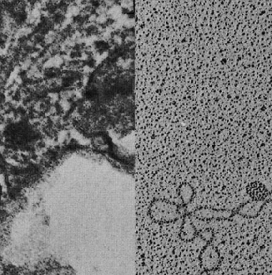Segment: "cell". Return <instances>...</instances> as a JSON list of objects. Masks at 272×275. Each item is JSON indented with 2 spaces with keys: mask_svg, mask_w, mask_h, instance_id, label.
Returning a JSON list of instances; mask_svg holds the SVG:
<instances>
[{
  "mask_svg": "<svg viewBox=\"0 0 272 275\" xmlns=\"http://www.w3.org/2000/svg\"><path fill=\"white\" fill-rule=\"evenodd\" d=\"M10 143L18 147H26L34 141V130L27 123H18L11 126L7 131Z\"/></svg>",
  "mask_w": 272,
  "mask_h": 275,
  "instance_id": "1",
  "label": "cell"
},
{
  "mask_svg": "<svg viewBox=\"0 0 272 275\" xmlns=\"http://www.w3.org/2000/svg\"><path fill=\"white\" fill-rule=\"evenodd\" d=\"M199 264L202 271L214 272L222 265V256L219 249L212 243H206L198 255Z\"/></svg>",
  "mask_w": 272,
  "mask_h": 275,
  "instance_id": "2",
  "label": "cell"
},
{
  "mask_svg": "<svg viewBox=\"0 0 272 275\" xmlns=\"http://www.w3.org/2000/svg\"><path fill=\"white\" fill-rule=\"evenodd\" d=\"M236 215L235 210L216 209L212 208H200L194 211V217L202 221L226 220Z\"/></svg>",
  "mask_w": 272,
  "mask_h": 275,
  "instance_id": "3",
  "label": "cell"
},
{
  "mask_svg": "<svg viewBox=\"0 0 272 275\" xmlns=\"http://www.w3.org/2000/svg\"><path fill=\"white\" fill-rule=\"evenodd\" d=\"M267 203L266 201H249L238 207L235 210V213L246 219H256L259 217Z\"/></svg>",
  "mask_w": 272,
  "mask_h": 275,
  "instance_id": "4",
  "label": "cell"
},
{
  "mask_svg": "<svg viewBox=\"0 0 272 275\" xmlns=\"http://www.w3.org/2000/svg\"><path fill=\"white\" fill-rule=\"evenodd\" d=\"M247 193L252 201H266L269 191L264 184L259 181H253L247 186Z\"/></svg>",
  "mask_w": 272,
  "mask_h": 275,
  "instance_id": "5",
  "label": "cell"
},
{
  "mask_svg": "<svg viewBox=\"0 0 272 275\" xmlns=\"http://www.w3.org/2000/svg\"><path fill=\"white\" fill-rule=\"evenodd\" d=\"M266 201H267V202H272V190L269 192L268 198H267Z\"/></svg>",
  "mask_w": 272,
  "mask_h": 275,
  "instance_id": "6",
  "label": "cell"
},
{
  "mask_svg": "<svg viewBox=\"0 0 272 275\" xmlns=\"http://www.w3.org/2000/svg\"><path fill=\"white\" fill-rule=\"evenodd\" d=\"M196 275H210V272H208L206 271H201V272H199Z\"/></svg>",
  "mask_w": 272,
  "mask_h": 275,
  "instance_id": "7",
  "label": "cell"
}]
</instances>
